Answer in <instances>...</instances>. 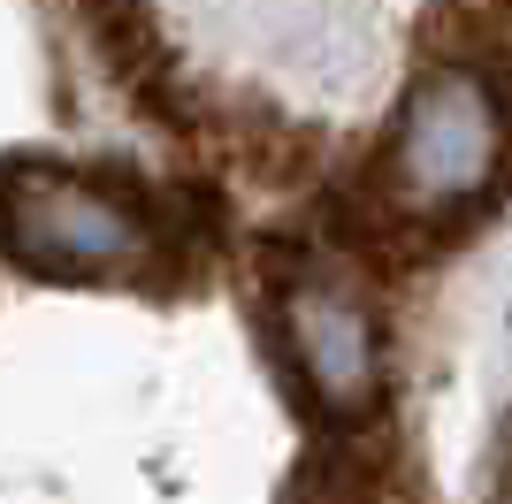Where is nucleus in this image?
I'll return each mask as SVG.
<instances>
[{
	"mask_svg": "<svg viewBox=\"0 0 512 504\" xmlns=\"http://www.w3.org/2000/svg\"><path fill=\"white\" fill-rule=\"evenodd\" d=\"M505 161H512V115L490 100L482 77L436 62L406 84L367 184L383 191V207L398 222H413L421 237H444L497 199Z\"/></svg>",
	"mask_w": 512,
	"mask_h": 504,
	"instance_id": "obj_1",
	"label": "nucleus"
},
{
	"mask_svg": "<svg viewBox=\"0 0 512 504\" xmlns=\"http://www.w3.org/2000/svg\"><path fill=\"white\" fill-rule=\"evenodd\" d=\"M0 252L54 283H130L176 260L161 207L123 176H69L46 161L0 168Z\"/></svg>",
	"mask_w": 512,
	"mask_h": 504,
	"instance_id": "obj_2",
	"label": "nucleus"
},
{
	"mask_svg": "<svg viewBox=\"0 0 512 504\" xmlns=\"http://www.w3.org/2000/svg\"><path fill=\"white\" fill-rule=\"evenodd\" d=\"M268 291H276V344L291 375L314 390V405L329 420H367L383 390V314L360 291V275L299 252L268 268Z\"/></svg>",
	"mask_w": 512,
	"mask_h": 504,
	"instance_id": "obj_3",
	"label": "nucleus"
}]
</instances>
